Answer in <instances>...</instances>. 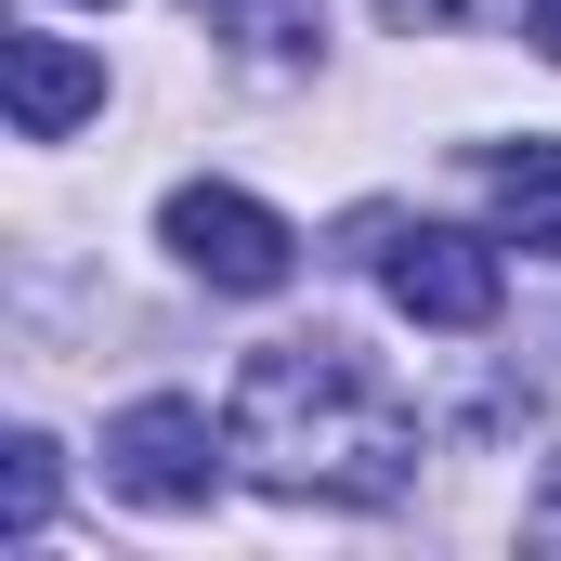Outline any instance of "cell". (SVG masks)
Returning a JSON list of instances; mask_svg holds the SVG:
<instances>
[{"label":"cell","mask_w":561,"mask_h":561,"mask_svg":"<svg viewBox=\"0 0 561 561\" xmlns=\"http://www.w3.org/2000/svg\"><path fill=\"white\" fill-rule=\"evenodd\" d=\"M222 431H236L249 483H275V496L392 510V496L419 483V419H405V392H392L353 340H275V353H249Z\"/></svg>","instance_id":"1"},{"label":"cell","mask_w":561,"mask_h":561,"mask_svg":"<svg viewBox=\"0 0 561 561\" xmlns=\"http://www.w3.org/2000/svg\"><path fill=\"white\" fill-rule=\"evenodd\" d=\"M209 13H222L249 53H300V39H313V0H209Z\"/></svg>","instance_id":"8"},{"label":"cell","mask_w":561,"mask_h":561,"mask_svg":"<svg viewBox=\"0 0 561 561\" xmlns=\"http://www.w3.org/2000/svg\"><path fill=\"white\" fill-rule=\"evenodd\" d=\"M222 457H236V431H209V405H183V392H144L105 431V483L131 510H209L222 496Z\"/></svg>","instance_id":"2"},{"label":"cell","mask_w":561,"mask_h":561,"mask_svg":"<svg viewBox=\"0 0 561 561\" xmlns=\"http://www.w3.org/2000/svg\"><path fill=\"white\" fill-rule=\"evenodd\" d=\"M0 105H13L26 144H66L105 105V66H92L79 39H53V26H13V39H0Z\"/></svg>","instance_id":"5"},{"label":"cell","mask_w":561,"mask_h":561,"mask_svg":"<svg viewBox=\"0 0 561 561\" xmlns=\"http://www.w3.org/2000/svg\"><path fill=\"white\" fill-rule=\"evenodd\" d=\"M0 457H13V470H0V536H39V523H53V444L13 431Z\"/></svg>","instance_id":"7"},{"label":"cell","mask_w":561,"mask_h":561,"mask_svg":"<svg viewBox=\"0 0 561 561\" xmlns=\"http://www.w3.org/2000/svg\"><path fill=\"white\" fill-rule=\"evenodd\" d=\"M523 26H536V53L561 66V0H523Z\"/></svg>","instance_id":"10"},{"label":"cell","mask_w":561,"mask_h":561,"mask_svg":"<svg viewBox=\"0 0 561 561\" xmlns=\"http://www.w3.org/2000/svg\"><path fill=\"white\" fill-rule=\"evenodd\" d=\"M510 236H457V222H419V236H392L379 249V287H392V313H419L444 340H483L496 327V300H510V262H496Z\"/></svg>","instance_id":"3"},{"label":"cell","mask_w":561,"mask_h":561,"mask_svg":"<svg viewBox=\"0 0 561 561\" xmlns=\"http://www.w3.org/2000/svg\"><path fill=\"white\" fill-rule=\"evenodd\" d=\"M379 13H392V26H457L470 0H379Z\"/></svg>","instance_id":"9"},{"label":"cell","mask_w":561,"mask_h":561,"mask_svg":"<svg viewBox=\"0 0 561 561\" xmlns=\"http://www.w3.org/2000/svg\"><path fill=\"white\" fill-rule=\"evenodd\" d=\"M496 236H510L523 262L561 249V144H510V157H496Z\"/></svg>","instance_id":"6"},{"label":"cell","mask_w":561,"mask_h":561,"mask_svg":"<svg viewBox=\"0 0 561 561\" xmlns=\"http://www.w3.org/2000/svg\"><path fill=\"white\" fill-rule=\"evenodd\" d=\"M157 236L183 249V275L236 287V300H262V287H287V275H300V236H287L262 196H236V183H183V196L157 209Z\"/></svg>","instance_id":"4"}]
</instances>
